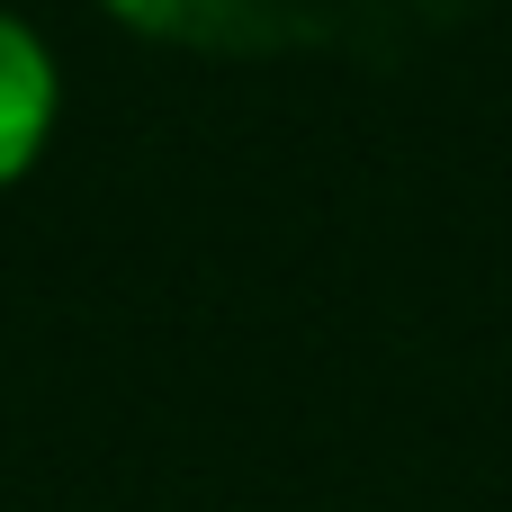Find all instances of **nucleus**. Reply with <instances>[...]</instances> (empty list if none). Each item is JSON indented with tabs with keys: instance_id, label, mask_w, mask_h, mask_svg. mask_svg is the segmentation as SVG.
I'll return each mask as SVG.
<instances>
[{
	"instance_id": "obj_1",
	"label": "nucleus",
	"mask_w": 512,
	"mask_h": 512,
	"mask_svg": "<svg viewBox=\"0 0 512 512\" xmlns=\"http://www.w3.org/2000/svg\"><path fill=\"white\" fill-rule=\"evenodd\" d=\"M45 117H54V63H45V45L0 9V171H18V162L36 153Z\"/></svg>"
}]
</instances>
